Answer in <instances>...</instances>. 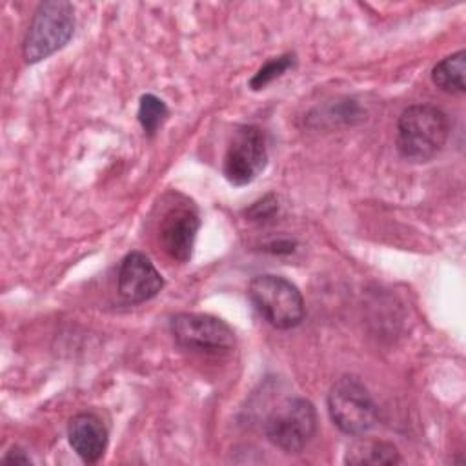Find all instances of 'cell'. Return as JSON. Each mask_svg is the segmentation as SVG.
<instances>
[{
    "mask_svg": "<svg viewBox=\"0 0 466 466\" xmlns=\"http://www.w3.org/2000/svg\"><path fill=\"white\" fill-rule=\"evenodd\" d=\"M167 115H169V111L158 96H155L151 93L140 96L138 122L147 135H155L158 131V127L166 122Z\"/></svg>",
    "mask_w": 466,
    "mask_h": 466,
    "instance_id": "4fadbf2b",
    "label": "cell"
},
{
    "mask_svg": "<svg viewBox=\"0 0 466 466\" xmlns=\"http://www.w3.org/2000/svg\"><path fill=\"white\" fill-rule=\"evenodd\" d=\"M75 31V9L64 0H47L38 5L24 38V58L40 62L62 49Z\"/></svg>",
    "mask_w": 466,
    "mask_h": 466,
    "instance_id": "7a4b0ae2",
    "label": "cell"
},
{
    "mask_svg": "<svg viewBox=\"0 0 466 466\" xmlns=\"http://www.w3.org/2000/svg\"><path fill=\"white\" fill-rule=\"evenodd\" d=\"M346 462L355 466H382L400 462L393 444L384 441H359L346 451Z\"/></svg>",
    "mask_w": 466,
    "mask_h": 466,
    "instance_id": "8fae6325",
    "label": "cell"
},
{
    "mask_svg": "<svg viewBox=\"0 0 466 466\" xmlns=\"http://www.w3.org/2000/svg\"><path fill=\"white\" fill-rule=\"evenodd\" d=\"M5 462H22V464H27L29 462V457L20 450V448H13L5 457H4Z\"/></svg>",
    "mask_w": 466,
    "mask_h": 466,
    "instance_id": "2e32d148",
    "label": "cell"
},
{
    "mask_svg": "<svg viewBox=\"0 0 466 466\" xmlns=\"http://www.w3.org/2000/svg\"><path fill=\"white\" fill-rule=\"evenodd\" d=\"M317 431L315 406L302 397L286 399L266 419L268 441L286 453H299Z\"/></svg>",
    "mask_w": 466,
    "mask_h": 466,
    "instance_id": "5b68a950",
    "label": "cell"
},
{
    "mask_svg": "<svg viewBox=\"0 0 466 466\" xmlns=\"http://www.w3.org/2000/svg\"><path fill=\"white\" fill-rule=\"evenodd\" d=\"M257 311L277 329H289L304 319V299L295 284L279 275H258L248 286Z\"/></svg>",
    "mask_w": 466,
    "mask_h": 466,
    "instance_id": "3957f363",
    "label": "cell"
},
{
    "mask_svg": "<svg viewBox=\"0 0 466 466\" xmlns=\"http://www.w3.org/2000/svg\"><path fill=\"white\" fill-rule=\"evenodd\" d=\"M293 64V56L291 55H282L277 56L273 60H269L264 67H260L255 76L249 80V86L253 89H262L264 86H268L269 82H273L275 78H279L282 73H286Z\"/></svg>",
    "mask_w": 466,
    "mask_h": 466,
    "instance_id": "5bb4252c",
    "label": "cell"
},
{
    "mask_svg": "<svg viewBox=\"0 0 466 466\" xmlns=\"http://www.w3.org/2000/svg\"><path fill=\"white\" fill-rule=\"evenodd\" d=\"M198 226L200 220L193 209H169L160 224V244L164 251L177 262H187L193 253Z\"/></svg>",
    "mask_w": 466,
    "mask_h": 466,
    "instance_id": "9c48e42d",
    "label": "cell"
},
{
    "mask_svg": "<svg viewBox=\"0 0 466 466\" xmlns=\"http://www.w3.org/2000/svg\"><path fill=\"white\" fill-rule=\"evenodd\" d=\"M448 115L431 104H415L402 111L397 124V149L410 162H428L446 144Z\"/></svg>",
    "mask_w": 466,
    "mask_h": 466,
    "instance_id": "6da1fadb",
    "label": "cell"
},
{
    "mask_svg": "<svg viewBox=\"0 0 466 466\" xmlns=\"http://www.w3.org/2000/svg\"><path fill=\"white\" fill-rule=\"evenodd\" d=\"M173 339L187 350L224 353L235 344L233 329L220 319L202 313H178L171 319Z\"/></svg>",
    "mask_w": 466,
    "mask_h": 466,
    "instance_id": "52a82bcc",
    "label": "cell"
},
{
    "mask_svg": "<svg viewBox=\"0 0 466 466\" xmlns=\"http://www.w3.org/2000/svg\"><path fill=\"white\" fill-rule=\"evenodd\" d=\"M164 286L162 275L153 262L140 251L124 257L118 268V293L131 304L153 299Z\"/></svg>",
    "mask_w": 466,
    "mask_h": 466,
    "instance_id": "ba28073f",
    "label": "cell"
},
{
    "mask_svg": "<svg viewBox=\"0 0 466 466\" xmlns=\"http://www.w3.org/2000/svg\"><path fill=\"white\" fill-rule=\"evenodd\" d=\"M268 162L266 135L257 126L238 127L224 155V175L233 186L253 182Z\"/></svg>",
    "mask_w": 466,
    "mask_h": 466,
    "instance_id": "8992f818",
    "label": "cell"
},
{
    "mask_svg": "<svg viewBox=\"0 0 466 466\" xmlns=\"http://www.w3.org/2000/svg\"><path fill=\"white\" fill-rule=\"evenodd\" d=\"M333 424L348 435H364L377 422V404L368 388L353 375L340 377L328 393Z\"/></svg>",
    "mask_w": 466,
    "mask_h": 466,
    "instance_id": "277c9868",
    "label": "cell"
},
{
    "mask_svg": "<svg viewBox=\"0 0 466 466\" xmlns=\"http://www.w3.org/2000/svg\"><path fill=\"white\" fill-rule=\"evenodd\" d=\"M67 439L84 462H96L107 448V430L93 413H78L69 420Z\"/></svg>",
    "mask_w": 466,
    "mask_h": 466,
    "instance_id": "30bf717a",
    "label": "cell"
},
{
    "mask_svg": "<svg viewBox=\"0 0 466 466\" xmlns=\"http://www.w3.org/2000/svg\"><path fill=\"white\" fill-rule=\"evenodd\" d=\"M275 209H277V202L273 200V197H266V198L255 202V204L249 208L248 213H249V217H251L253 220H260V218L269 217Z\"/></svg>",
    "mask_w": 466,
    "mask_h": 466,
    "instance_id": "9a60e30c",
    "label": "cell"
},
{
    "mask_svg": "<svg viewBox=\"0 0 466 466\" xmlns=\"http://www.w3.org/2000/svg\"><path fill=\"white\" fill-rule=\"evenodd\" d=\"M466 53L461 49L446 58H442L431 71L433 84L446 93H464L466 91Z\"/></svg>",
    "mask_w": 466,
    "mask_h": 466,
    "instance_id": "7c38bea8",
    "label": "cell"
}]
</instances>
